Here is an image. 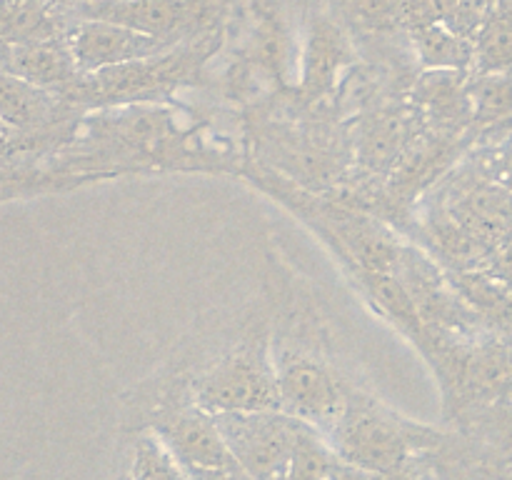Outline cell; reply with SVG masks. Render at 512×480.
<instances>
[{
    "label": "cell",
    "instance_id": "obj_1",
    "mask_svg": "<svg viewBox=\"0 0 512 480\" xmlns=\"http://www.w3.org/2000/svg\"><path fill=\"white\" fill-rule=\"evenodd\" d=\"M325 438L338 460L375 473L405 468L443 445V433L405 418L355 385L343 415Z\"/></svg>",
    "mask_w": 512,
    "mask_h": 480
},
{
    "label": "cell",
    "instance_id": "obj_2",
    "mask_svg": "<svg viewBox=\"0 0 512 480\" xmlns=\"http://www.w3.org/2000/svg\"><path fill=\"white\" fill-rule=\"evenodd\" d=\"M188 388L195 403L210 415L280 410L273 340L255 330L198 370Z\"/></svg>",
    "mask_w": 512,
    "mask_h": 480
},
{
    "label": "cell",
    "instance_id": "obj_3",
    "mask_svg": "<svg viewBox=\"0 0 512 480\" xmlns=\"http://www.w3.org/2000/svg\"><path fill=\"white\" fill-rule=\"evenodd\" d=\"M280 410L328 435L348 405L353 385L333 363L310 345L273 340Z\"/></svg>",
    "mask_w": 512,
    "mask_h": 480
},
{
    "label": "cell",
    "instance_id": "obj_4",
    "mask_svg": "<svg viewBox=\"0 0 512 480\" xmlns=\"http://www.w3.org/2000/svg\"><path fill=\"white\" fill-rule=\"evenodd\" d=\"M143 428L153 430L175 458L188 468V473H228L240 470L225 443L215 415L200 408L188 390L158 400L148 413Z\"/></svg>",
    "mask_w": 512,
    "mask_h": 480
},
{
    "label": "cell",
    "instance_id": "obj_5",
    "mask_svg": "<svg viewBox=\"0 0 512 480\" xmlns=\"http://www.w3.org/2000/svg\"><path fill=\"white\" fill-rule=\"evenodd\" d=\"M215 420L235 463L250 480H283L305 423L283 410L225 413Z\"/></svg>",
    "mask_w": 512,
    "mask_h": 480
},
{
    "label": "cell",
    "instance_id": "obj_6",
    "mask_svg": "<svg viewBox=\"0 0 512 480\" xmlns=\"http://www.w3.org/2000/svg\"><path fill=\"white\" fill-rule=\"evenodd\" d=\"M65 43L83 73L148 60L173 48V40L155 38L98 18H80L73 28H68Z\"/></svg>",
    "mask_w": 512,
    "mask_h": 480
},
{
    "label": "cell",
    "instance_id": "obj_7",
    "mask_svg": "<svg viewBox=\"0 0 512 480\" xmlns=\"http://www.w3.org/2000/svg\"><path fill=\"white\" fill-rule=\"evenodd\" d=\"M70 103L0 70V123L23 135H60Z\"/></svg>",
    "mask_w": 512,
    "mask_h": 480
},
{
    "label": "cell",
    "instance_id": "obj_8",
    "mask_svg": "<svg viewBox=\"0 0 512 480\" xmlns=\"http://www.w3.org/2000/svg\"><path fill=\"white\" fill-rule=\"evenodd\" d=\"M5 73L65 98L75 88L83 70L75 63L65 38H60L48 40V43H13Z\"/></svg>",
    "mask_w": 512,
    "mask_h": 480
},
{
    "label": "cell",
    "instance_id": "obj_9",
    "mask_svg": "<svg viewBox=\"0 0 512 480\" xmlns=\"http://www.w3.org/2000/svg\"><path fill=\"white\" fill-rule=\"evenodd\" d=\"M83 18L110 20L138 33L173 40L190 23V0H100L80 10Z\"/></svg>",
    "mask_w": 512,
    "mask_h": 480
},
{
    "label": "cell",
    "instance_id": "obj_10",
    "mask_svg": "<svg viewBox=\"0 0 512 480\" xmlns=\"http://www.w3.org/2000/svg\"><path fill=\"white\" fill-rule=\"evenodd\" d=\"M348 63H353V45L338 23L325 15L310 20L303 48V90L323 95L333 88L335 78Z\"/></svg>",
    "mask_w": 512,
    "mask_h": 480
},
{
    "label": "cell",
    "instance_id": "obj_11",
    "mask_svg": "<svg viewBox=\"0 0 512 480\" xmlns=\"http://www.w3.org/2000/svg\"><path fill=\"white\" fill-rule=\"evenodd\" d=\"M450 283L485 328L512 340V290L503 280L485 268H460L450 273Z\"/></svg>",
    "mask_w": 512,
    "mask_h": 480
},
{
    "label": "cell",
    "instance_id": "obj_12",
    "mask_svg": "<svg viewBox=\"0 0 512 480\" xmlns=\"http://www.w3.org/2000/svg\"><path fill=\"white\" fill-rule=\"evenodd\" d=\"M450 213L490 250L512 233V195L498 185H475L465 190Z\"/></svg>",
    "mask_w": 512,
    "mask_h": 480
},
{
    "label": "cell",
    "instance_id": "obj_13",
    "mask_svg": "<svg viewBox=\"0 0 512 480\" xmlns=\"http://www.w3.org/2000/svg\"><path fill=\"white\" fill-rule=\"evenodd\" d=\"M63 23L55 0H0V38L8 43H48L65 38Z\"/></svg>",
    "mask_w": 512,
    "mask_h": 480
},
{
    "label": "cell",
    "instance_id": "obj_14",
    "mask_svg": "<svg viewBox=\"0 0 512 480\" xmlns=\"http://www.w3.org/2000/svg\"><path fill=\"white\" fill-rule=\"evenodd\" d=\"M413 48L425 70H470L475 65L473 40L455 33L448 23H430L410 30Z\"/></svg>",
    "mask_w": 512,
    "mask_h": 480
},
{
    "label": "cell",
    "instance_id": "obj_15",
    "mask_svg": "<svg viewBox=\"0 0 512 480\" xmlns=\"http://www.w3.org/2000/svg\"><path fill=\"white\" fill-rule=\"evenodd\" d=\"M408 128L400 115L380 113L365 120L363 130L358 135V158L370 170H388L400 160Z\"/></svg>",
    "mask_w": 512,
    "mask_h": 480
},
{
    "label": "cell",
    "instance_id": "obj_16",
    "mask_svg": "<svg viewBox=\"0 0 512 480\" xmlns=\"http://www.w3.org/2000/svg\"><path fill=\"white\" fill-rule=\"evenodd\" d=\"M125 480H190V473L153 430L140 428L130 448Z\"/></svg>",
    "mask_w": 512,
    "mask_h": 480
},
{
    "label": "cell",
    "instance_id": "obj_17",
    "mask_svg": "<svg viewBox=\"0 0 512 480\" xmlns=\"http://www.w3.org/2000/svg\"><path fill=\"white\" fill-rule=\"evenodd\" d=\"M475 65L480 75L512 70V15L495 10L475 35Z\"/></svg>",
    "mask_w": 512,
    "mask_h": 480
},
{
    "label": "cell",
    "instance_id": "obj_18",
    "mask_svg": "<svg viewBox=\"0 0 512 480\" xmlns=\"http://www.w3.org/2000/svg\"><path fill=\"white\" fill-rule=\"evenodd\" d=\"M338 455L320 430L303 425L283 480H330Z\"/></svg>",
    "mask_w": 512,
    "mask_h": 480
},
{
    "label": "cell",
    "instance_id": "obj_19",
    "mask_svg": "<svg viewBox=\"0 0 512 480\" xmlns=\"http://www.w3.org/2000/svg\"><path fill=\"white\" fill-rule=\"evenodd\" d=\"M470 98L475 100V118L485 123L508 118L512 115V70L480 75L470 90Z\"/></svg>",
    "mask_w": 512,
    "mask_h": 480
},
{
    "label": "cell",
    "instance_id": "obj_20",
    "mask_svg": "<svg viewBox=\"0 0 512 480\" xmlns=\"http://www.w3.org/2000/svg\"><path fill=\"white\" fill-rule=\"evenodd\" d=\"M345 18L360 30H385L403 20L405 0H338Z\"/></svg>",
    "mask_w": 512,
    "mask_h": 480
},
{
    "label": "cell",
    "instance_id": "obj_21",
    "mask_svg": "<svg viewBox=\"0 0 512 480\" xmlns=\"http://www.w3.org/2000/svg\"><path fill=\"white\" fill-rule=\"evenodd\" d=\"M495 13V0H458L453 8V13L448 15L445 23L455 30L463 38L475 40V35L480 33L485 23H488L490 15Z\"/></svg>",
    "mask_w": 512,
    "mask_h": 480
},
{
    "label": "cell",
    "instance_id": "obj_22",
    "mask_svg": "<svg viewBox=\"0 0 512 480\" xmlns=\"http://www.w3.org/2000/svg\"><path fill=\"white\" fill-rule=\"evenodd\" d=\"M330 480H433L430 475H425V470H420L418 460L400 470H390V473H375V470H363L355 468V465L343 463V460H335V468Z\"/></svg>",
    "mask_w": 512,
    "mask_h": 480
},
{
    "label": "cell",
    "instance_id": "obj_23",
    "mask_svg": "<svg viewBox=\"0 0 512 480\" xmlns=\"http://www.w3.org/2000/svg\"><path fill=\"white\" fill-rule=\"evenodd\" d=\"M485 270H490L495 278L503 280V283L512 290V233L505 235V238L495 245Z\"/></svg>",
    "mask_w": 512,
    "mask_h": 480
},
{
    "label": "cell",
    "instance_id": "obj_24",
    "mask_svg": "<svg viewBox=\"0 0 512 480\" xmlns=\"http://www.w3.org/2000/svg\"><path fill=\"white\" fill-rule=\"evenodd\" d=\"M55 3H58V5H70V8H78V13H80V10H85V8H88V5L100 3V0H55Z\"/></svg>",
    "mask_w": 512,
    "mask_h": 480
},
{
    "label": "cell",
    "instance_id": "obj_25",
    "mask_svg": "<svg viewBox=\"0 0 512 480\" xmlns=\"http://www.w3.org/2000/svg\"><path fill=\"white\" fill-rule=\"evenodd\" d=\"M495 10L512 15V0H495Z\"/></svg>",
    "mask_w": 512,
    "mask_h": 480
}]
</instances>
